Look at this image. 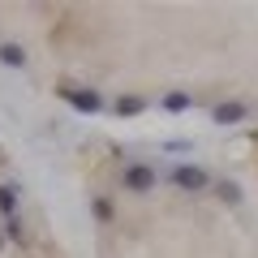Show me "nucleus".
I'll return each instance as SVG.
<instances>
[{
	"label": "nucleus",
	"instance_id": "obj_3",
	"mask_svg": "<svg viewBox=\"0 0 258 258\" xmlns=\"http://www.w3.org/2000/svg\"><path fill=\"white\" fill-rule=\"evenodd\" d=\"M176 185H181V189H203V185H207V172H203V168H176Z\"/></svg>",
	"mask_w": 258,
	"mask_h": 258
},
{
	"label": "nucleus",
	"instance_id": "obj_7",
	"mask_svg": "<svg viewBox=\"0 0 258 258\" xmlns=\"http://www.w3.org/2000/svg\"><path fill=\"white\" fill-rule=\"evenodd\" d=\"M220 194H224V198H228V203H241V189H237V185H232V181H224V185H220Z\"/></svg>",
	"mask_w": 258,
	"mask_h": 258
},
{
	"label": "nucleus",
	"instance_id": "obj_5",
	"mask_svg": "<svg viewBox=\"0 0 258 258\" xmlns=\"http://www.w3.org/2000/svg\"><path fill=\"white\" fill-rule=\"evenodd\" d=\"M0 60H5V64H18V69H22V64H26V52H22L18 43H5V47H0Z\"/></svg>",
	"mask_w": 258,
	"mask_h": 258
},
{
	"label": "nucleus",
	"instance_id": "obj_2",
	"mask_svg": "<svg viewBox=\"0 0 258 258\" xmlns=\"http://www.w3.org/2000/svg\"><path fill=\"white\" fill-rule=\"evenodd\" d=\"M60 95L74 103V108H82V112H99V103H103L95 91H74V86H60Z\"/></svg>",
	"mask_w": 258,
	"mask_h": 258
},
{
	"label": "nucleus",
	"instance_id": "obj_6",
	"mask_svg": "<svg viewBox=\"0 0 258 258\" xmlns=\"http://www.w3.org/2000/svg\"><path fill=\"white\" fill-rule=\"evenodd\" d=\"M0 207H5V211H13V207H18V198H13V185H0Z\"/></svg>",
	"mask_w": 258,
	"mask_h": 258
},
{
	"label": "nucleus",
	"instance_id": "obj_4",
	"mask_svg": "<svg viewBox=\"0 0 258 258\" xmlns=\"http://www.w3.org/2000/svg\"><path fill=\"white\" fill-rule=\"evenodd\" d=\"M245 103H220V108H215V120H220V125H237V120H245Z\"/></svg>",
	"mask_w": 258,
	"mask_h": 258
},
{
	"label": "nucleus",
	"instance_id": "obj_8",
	"mask_svg": "<svg viewBox=\"0 0 258 258\" xmlns=\"http://www.w3.org/2000/svg\"><path fill=\"white\" fill-rule=\"evenodd\" d=\"M164 103H168V108H172V112H181V108H189V99H185V95H168Z\"/></svg>",
	"mask_w": 258,
	"mask_h": 258
},
{
	"label": "nucleus",
	"instance_id": "obj_1",
	"mask_svg": "<svg viewBox=\"0 0 258 258\" xmlns=\"http://www.w3.org/2000/svg\"><path fill=\"white\" fill-rule=\"evenodd\" d=\"M125 189H134V194L155 189V168H147V164H129V168H125Z\"/></svg>",
	"mask_w": 258,
	"mask_h": 258
},
{
	"label": "nucleus",
	"instance_id": "obj_9",
	"mask_svg": "<svg viewBox=\"0 0 258 258\" xmlns=\"http://www.w3.org/2000/svg\"><path fill=\"white\" fill-rule=\"evenodd\" d=\"M116 112H142V99H120Z\"/></svg>",
	"mask_w": 258,
	"mask_h": 258
}]
</instances>
